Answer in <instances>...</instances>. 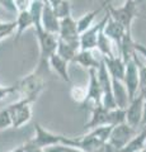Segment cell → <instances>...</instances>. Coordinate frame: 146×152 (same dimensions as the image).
Wrapping results in <instances>:
<instances>
[{"label":"cell","mask_w":146,"mask_h":152,"mask_svg":"<svg viewBox=\"0 0 146 152\" xmlns=\"http://www.w3.org/2000/svg\"><path fill=\"white\" fill-rule=\"evenodd\" d=\"M94 152H117V151L113 148L111 145H108V142H107V143H104L102 147H99V148H98L97 151H94Z\"/></svg>","instance_id":"obj_32"},{"label":"cell","mask_w":146,"mask_h":152,"mask_svg":"<svg viewBox=\"0 0 146 152\" xmlns=\"http://www.w3.org/2000/svg\"><path fill=\"white\" fill-rule=\"evenodd\" d=\"M13 1L17 8V12H23V10H28L32 0H13Z\"/></svg>","instance_id":"obj_29"},{"label":"cell","mask_w":146,"mask_h":152,"mask_svg":"<svg viewBox=\"0 0 146 152\" xmlns=\"http://www.w3.org/2000/svg\"><path fill=\"white\" fill-rule=\"evenodd\" d=\"M7 128H12V119L8 109L4 108L0 110V131L7 129Z\"/></svg>","instance_id":"obj_27"},{"label":"cell","mask_w":146,"mask_h":152,"mask_svg":"<svg viewBox=\"0 0 146 152\" xmlns=\"http://www.w3.org/2000/svg\"><path fill=\"white\" fill-rule=\"evenodd\" d=\"M40 43V61L48 62L50 57L56 53L57 50V36L51 34V33L42 31L40 33H36Z\"/></svg>","instance_id":"obj_8"},{"label":"cell","mask_w":146,"mask_h":152,"mask_svg":"<svg viewBox=\"0 0 146 152\" xmlns=\"http://www.w3.org/2000/svg\"><path fill=\"white\" fill-rule=\"evenodd\" d=\"M15 91V85H12V86H4V85H0V100L5 99L9 95H12Z\"/></svg>","instance_id":"obj_28"},{"label":"cell","mask_w":146,"mask_h":152,"mask_svg":"<svg viewBox=\"0 0 146 152\" xmlns=\"http://www.w3.org/2000/svg\"><path fill=\"white\" fill-rule=\"evenodd\" d=\"M45 152H84L83 150L76 148L73 146H65V145H56V146H51L43 148Z\"/></svg>","instance_id":"obj_26"},{"label":"cell","mask_w":146,"mask_h":152,"mask_svg":"<svg viewBox=\"0 0 146 152\" xmlns=\"http://www.w3.org/2000/svg\"><path fill=\"white\" fill-rule=\"evenodd\" d=\"M59 38L65 42L70 43H79V33L76 28V22L70 15L67 18L60 19V29H59Z\"/></svg>","instance_id":"obj_11"},{"label":"cell","mask_w":146,"mask_h":152,"mask_svg":"<svg viewBox=\"0 0 146 152\" xmlns=\"http://www.w3.org/2000/svg\"><path fill=\"white\" fill-rule=\"evenodd\" d=\"M29 27H32V18H31L29 12L28 10L18 12L17 13V20H15V38H14V42H15V43L21 39L23 32Z\"/></svg>","instance_id":"obj_21"},{"label":"cell","mask_w":146,"mask_h":152,"mask_svg":"<svg viewBox=\"0 0 146 152\" xmlns=\"http://www.w3.org/2000/svg\"><path fill=\"white\" fill-rule=\"evenodd\" d=\"M146 126V100H144V107H142V117H141V124L140 127Z\"/></svg>","instance_id":"obj_33"},{"label":"cell","mask_w":146,"mask_h":152,"mask_svg":"<svg viewBox=\"0 0 146 152\" xmlns=\"http://www.w3.org/2000/svg\"><path fill=\"white\" fill-rule=\"evenodd\" d=\"M52 10L55 13V15L59 19H64L71 15V8H70L69 0H62L60 1L55 8H52Z\"/></svg>","instance_id":"obj_23"},{"label":"cell","mask_w":146,"mask_h":152,"mask_svg":"<svg viewBox=\"0 0 146 152\" xmlns=\"http://www.w3.org/2000/svg\"><path fill=\"white\" fill-rule=\"evenodd\" d=\"M123 84L128 93L130 102L139 94V67L135 61V52L130 61L126 62V71H125V79Z\"/></svg>","instance_id":"obj_7"},{"label":"cell","mask_w":146,"mask_h":152,"mask_svg":"<svg viewBox=\"0 0 146 152\" xmlns=\"http://www.w3.org/2000/svg\"><path fill=\"white\" fill-rule=\"evenodd\" d=\"M134 50L136 53H140L141 56H144V58L146 60V46L141 45V43H134Z\"/></svg>","instance_id":"obj_31"},{"label":"cell","mask_w":146,"mask_h":152,"mask_svg":"<svg viewBox=\"0 0 146 152\" xmlns=\"http://www.w3.org/2000/svg\"><path fill=\"white\" fill-rule=\"evenodd\" d=\"M59 37V36H57ZM80 51V43H70L57 38V50L56 55H59L61 58H64L67 62H71L75 55Z\"/></svg>","instance_id":"obj_17"},{"label":"cell","mask_w":146,"mask_h":152,"mask_svg":"<svg viewBox=\"0 0 146 152\" xmlns=\"http://www.w3.org/2000/svg\"><path fill=\"white\" fill-rule=\"evenodd\" d=\"M112 127L103 126L98 128H93L87 134L81 137H76V148L83 150L84 152H94L104 143H107Z\"/></svg>","instance_id":"obj_2"},{"label":"cell","mask_w":146,"mask_h":152,"mask_svg":"<svg viewBox=\"0 0 146 152\" xmlns=\"http://www.w3.org/2000/svg\"><path fill=\"white\" fill-rule=\"evenodd\" d=\"M135 61L139 67V91H140L141 89L146 88V66H142L139 62L137 53H136V52H135Z\"/></svg>","instance_id":"obj_25"},{"label":"cell","mask_w":146,"mask_h":152,"mask_svg":"<svg viewBox=\"0 0 146 152\" xmlns=\"http://www.w3.org/2000/svg\"><path fill=\"white\" fill-rule=\"evenodd\" d=\"M32 1H41L43 4H48V3H47V0H32Z\"/></svg>","instance_id":"obj_37"},{"label":"cell","mask_w":146,"mask_h":152,"mask_svg":"<svg viewBox=\"0 0 146 152\" xmlns=\"http://www.w3.org/2000/svg\"><path fill=\"white\" fill-rule=\"evenodd\" d=\"M112 94H113L116 107L120 109H126L130 103V99H128V93H127V89L125 86L123 81L112 79Z\"/></svg>","instance_id":"obj_16"},{"label":"cell","mask_w":146,"mask_h":152,"mask_svg":"<svg viewBox=\"0 0 146 152\" xmlns=\"http://www.w3.org/2000/svg\"><path fill=\"white\" fill-rule=\"evenodd\" d=\"M92 110V117L85 124V129H93V128H98V127H103V126H109V109L104 108L101 105L93 107L90 108Z\"/></svg>","instance_id":"obj_14"},{"label":"cell","mask_w":146,"mask_h":152,"mask_svg":"<svg viewBox=\"0 0 146 152\" xmlns=\"http://www.w3.org/2000/svg\"><path fill=\"white\" fill-rule=\"evenodd\" d=\"M108 13L116 22H118L123 27L125 34L132 36V33H131L132 22L137 14V1L136 0H125V4L121 8H114L109 5Z\"/></svg>","instance_id":"obj_3"},{"label":"cell","mask_w":146,"mask_h":152,"mask_svg":"<svg viewBox=\"0 0 146 152\" xmlns=\"http://www.w3.org/2000/svg\"><path fill=\"white\" fill-rule=\"evenodd\" d=\"M36 100L28 98H21L18 102L7 107L12 119V128H21L31 121L32 118V104Z\"/></svg>","instance_id":"obj_4"},{"label":"cell","mask_w":146,"mask_h":152,"mask_svg":"<svg viewBox=\"0 0 146 152\" xmlns=\"http://www.w3.org/2000/svg\"><path fill=\"white\" fill-rule=\"evenodd\" d=\"M108 19V13L103 17L97 24L92 26L89 29L85 32H83L79 36V43H80V51H93L97 47V39H98V34L99 32L103 29V27L107 23Z\"/></svg>","instance_id":"obj_6"},{"label":"cell","mask_w":146,"mask_h":152,"mask_svg":"<svg viewBox=\"0 0 146 152\" xmlns=\"http://www.w3.org/2000/svg\"><path fill=\"white\" fill-rule=\"evenodd\" d=\"M9 152H26V151H24V147L19 146V147H17V148H14L12 151H9Z\"/></svg>","instance_id":"obj_35"},{"label":"cell","mask_w":146,"mask_h":152,"mask_svg":"<svg viewBox=\"0 0 146 152\" xmlns=\"http://www.w3.org/2000/svg\"><path fill=\"white\" fill-rule=\"evenodd\" d=\"M93 51H79L78 53L75 55V57L73 58L71 62H76L79 65H81L83 67H87L88 70H90V69L97 70L98 67H99L101 60L98 61L95 58V56L93 55Z\"/></svg>","instance_id":"obj_19"},{"label":"cell","mask_w":146,"mask_h":152,"mask_svg":"<svg viewBox=\"0 0 146 152\" xmlns=\"http://www.w3.org/2000/svg\"><path fill=\"white\" fill-rule=\"evenodd\" d=\"M42 28L43 31L51 33V34H59L60 29V19L55 15V13L52 10L50 4H45L43 10H42Z\"/></svg>","instance_id":"obj_15"},{"label":"cell","mask_w":146,"mask_h":152,"mask_svg":"<svg viewBox=\"0 0 146 152\" xmlns=\"http://www.w3.org/2000/svg\"><path fill=\"white\" fill-rule=\"evenodd\" d=\"M102 9H103V7H102ZM102 9H97V10H93V12L87 13L85 15H83V17L76 22V28H78L79 36L83 32H85L87 29H89V28L92 27L94 18H95V15L102 10Z\"/></svg>","instance_id":"obj_22"},{"label":"cell","mask_w":146,"mask_h":152,"mask_svg":"<svg viewBox=\"0 0 146 152\" xmlns=\"http://www.w3.org/2000/svg\"><path fill=\"white\" fill-rule=\"evenodd\" d=\"M145 146H146V126L141 127L140 132L136 133L131 138V141L120 152H140L145 150Z\"/></svg>","instance_id":"obj_18"},{"label":"cell","mask_w":146,"mask_h":152,"mask_svg":"<svg viewBox=\"0 0 146 152\" xmlns=\"http://www.w3.org/2000/svg\"><path fill=\"white\" fill-rule=\"evenodd\" d=\"M70 94H71V98H73L74 102L83 104L84 100H85V96H87V88L74 86L71 89V91H70Z\"/></svg>","instance_id":"obj_24"},{"label":"cell","mask_w":146,"mask_h":152,"mask_svg":"<svg viewBox=\"0 0 146 152\" xmlns=\"http://www.w3.org/2000/svg\"><path fill=\"white\" fill-rule=\"evenodd\" d=\"M89 75H90V79H89V85L87 89V96L81 105L83 107L92 105L90 108H93L102 104V89L97 79V70L90 69L89 70Z\"/></svg>","instance_id":"obj_10"},{"label":"cell","mask_w":146,"mask_h":152,"mask_svg":"<svg viewBox=\"0 0 146 152\" xmlns=\"http://www.w3.org/2000/svg\"><path fill=\"white\" fill-rule=\"evenodd\" d=\"M48 65L54 71H56V72L59 74V76L64 80V81H66V83L71 81L70 75H69V70H67V65H69L67 61H65L64 58H61L59 55L55 53L50 57Z\"/></svg>","instance_id":"obj_20"},{"label":"cell","mask_w":146,"mask_h":152,"mask_svg":"<svg viewBox=\"0 0 146 152\" xmlns=\"http://www.w3.org/2000/svg\"><path fill=\"white\" fill-rule=\"evenodd\" d=\"M103 33H104V36L112 42V43L117 45L118 55H120V47H121L122 38L125 36V29L118 22H116L114 19L109 15V13H108L107 23L104 24V27H103Z\"/></svg>","instance_id":"obj_12"},{"label":"cell","mask_w":146,"mask_h":152,"mask_svg":"<svg viewBox=\"0 0 146 152\" xmlns=\"http://www.w3.org/2000/svg\"><path fill=\"white\" fill-rule=\"evenodd\" d=\"M0 7H3L4 9H7L8 12H10L13 14H17V8L14 5L13 0H0Z\"/></svg>","instance_id":"obj_30"},{"label":"cell","mask_w":146,"mask_h":152,"mask_svg":"<svg viewBox=\"0 0 146 152\" xmlns=\"http://www.w3.org/2000/svg\"><path fill=\"white\" fill-rule=\"evenodd\" d=\"M112 1H114V0H104V3H103V8H106V7H107V4L109 5Z\"/></svg>","instance_id":"obj_36"},{"label":"cell","mask_w":146,"mask_h":152,"mask_svg":"<svg viewBox=\"0 0 146 152\" xmlns=\"http://www.w3.org/2000/svg\"><path fill=\"white\" fill-rule=\"evenodd\" d=\"M28 146L37 147V148H47L56 145H65V146H73L76 147V138L73 137H66L62 134H56L50 131L45 129L40 123L34 124V137L26 142Z\"/></svg>","instance_id":"obj_1"},{"label":"cell","mask_w":146,"mask_h":152,"mask_svg":"<svg viewBox=\"0 0 146 152\" xmlns=\"http://www.w3.org/2000/svg\"><path fill=\"white\" fill-rule=\"evenodd\" d=\"M136 133H137L136 128L130 127L127 123H121L118 126L112 127L107 142H108V145H111L117 152H120L131 141V138H132Z\"/></svg>","instance_id":"obj_5"},{"label":"cell","mask_w":146,"mask_h":152,"mask_svg":"<svg viewBox=\"0 0 146 152\" xmlns=\"http://www.w3.org/2000/svg\"><path fill=\"white\" fill-rule=\"evenodd\" d=\"M144 96L137 94L136 96L128 103V105L125 109L126 110V122L130 127L136 128L141 124V117H142V107H144Z\"/></svg>","instance_id":"obj_9"},{"label":"cell","mask_w":146,"mask_h":152,"mask_svg":"<svg viewBox=\"0 0 146 152\" xmlns=\"http://www.w3.org/2000/svg\"><path fill=\"white\" fill-rule=\"evenodd\" d=\"M102 60L104 62L107 71L109 74L111 79H116L120 81H123L125 79V71H126V64L123 60L121 58V56H112V57H103Z\"/></svg>","instance_id":"obj_13"},{"label":"cell","mask_w":146,"mask_h":152,"mask_svg":"<svg viewBox=\"0 0 146 152\" xmlns=\"http://www.w3.org/2000/svg\"><path fill=\"white\" fill-rule=\"evenodd\" d=\"M145 150H146V146H145Z\"/></svg>","instance_id":"obj_38"},{"label":"cell","mask_w":146,"mask_h":152,"mask_svg":"<svg viewBox=\"0 0 146 152\" xmlns=\"http://www.w3.org/2000/svg\"><path fill=\"white\" fill-rule=\"evenodd\" d=\"M60 1H62V0H47V3L51 5V8H55Z\"/></svg>","instance_id":"obj_34"}]
</instances>
